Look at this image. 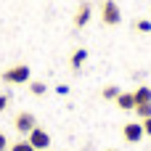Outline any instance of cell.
I'll list each match as a JSON object with an SVG mask.
<instances>
[{"instance_id":"cell-1","label":"cell","mask_w":151,"mask_h":151,"mask_svg":"<svg viewBox=\"0 0 151 151\" xmlns=\"http://www.w3.org/2000/svg\"><path fill=\"white\" fill-rule=\"evenodd\" d=\"M3 82H8V85L29 82V66H27V64H16V66L5 69V72H3Z\"/></svg>"},{"instance_id":"cell-2","label":"cell","mask_w":151,"mask_h":151,"mask_svg":"<svg viewBox=\"0 0 151 151\" xmlns=\"http://www.w3.org/2000/svg\"><path fill=\"white\" fill-rule=\"evenodd\" d=\"M13 127H16V133H21V135H29V133L37 127V119H35L32 111H19L16 119H13Z\"/></svg>"},{"instance_id":"cell-3","label":"cell","mask_w":151,"mask_h":151,"mask_svg":"<svg viewBox=\"0 0 151 151\" xmlns=\"http://www.w3.org/2000/svg\"><path fill=\"white\" fill-rule=\"evenodd\" d=\"M101 19H104V24H109V27H117V24L122 21L119 5H117L114 0H106V3L101 5Z\"/></svg>"},{"instance_id":"cell-4","label":"cell","mask_w":151,"mask_h":151,"mask_svg":"<svg viewBox=\"0 0 151 151\" xmlns=\"http://www.w3.org/2000/svg\"><path fill=\"white\" fill-rule=\"evenodd\" d=\"M27 141L32 143V149H35V151H45L48 146H50V135H48L42 127H35V130L27 135Z\"/></svg>"},{"instance_id":"cell-5","label":"cell","mask_w":151,"mask_h":151,"mask_svg":"<svg viewBox=\"0 0 151 151\" xmlns=\"http://www.w3.org/2000/svg\"><path fill=\"white\" fill-rule=\"evenodd\" d=\"M122 135H125L127 143H138V141L143 138V125H141V122H127V125L122 127Z\"/></svg>"},{"instance_id":"cell-6","label":"cell","mask_w":151,"mask_h":151,"mask_svg":"<svg viewBox=\"0 0 151 151\" xmlns=\"http://www.w3.org/2000/svg\"><path fill=\"white\" fill-rule=\"evenodd\" d=\"M114 101H117V106H119L122 111H133V109H135V96H133V93H119Z\"/></svg>"},{"instance_id":"cell-7","label":"cell","mask_w":151,"mask_h":151,"mask_svg":"<svg viewBox=\"0 0 151 151\" xmlns=\"http://www.w3.org/2000/svg\"><path fill=\"white\" fill-rule=\"evenodd\" d=\"M88 21H90V5L82 3V5L77 8V13H74V27H85Z\"/></svg>"},{"instance_id":"cell-8","label":"cell","mask_w":151,"mask_h":151,"mask_svg":"<svg viewBox=\"0 0 151 151\" xmlns=\"http://www.w3.org/2000/svg\"><path fill=\"white\" fill-rule=\"evenodd\" d=\"M133 96H135V106L138 104H151V88L149 85H141L138 90H133Z\"/></svg>"},{"instance_id":"cell-9","label":"cell","mask_w":151,"mask_h":151,"mask_svg":"<svg viewBox=\"0 0 151 151\" xmlns=\"http://www.w3.org/2000/svg\"><path fill=\"white\" fill-rule=\"evenodd\" d=\"M85 61H88V50H85V48H77V50L72 53V69H80Z\"/></svg>"},{"instance_id":"cell-10","label":"cell","mask_w":151,"mask_h":151,"mask_svg":"<svg viewBox=\"0 0 151 151\" xmlns=\"http://www.w3.org/2000/svg\"><path fill=\"white\" fill-rule=\"evenodd\" d=\"M119 93H122V90H119V88H117V85H106V88H104V90H101V96H104V98H106V101H114V98H117V96H119Z\"/></svg>"},{"instance_id":"cell-11","label":"cell","mask_w":151,"mask_h":151,"mask_svg":"<svg viewBox=\"0 0 151 151\" xmlns=\"http://www.w3.org/2000/svg\"><path fill=\"white\" fill-rule=\"evenodd\" d=\"M133 111H135V114H138L141 119H146V117H151V104H138V106H135Z\"/></svg>"},{"instance_id":"cell-12","label":"cell","mask_w":151,"mask_h":151,"mask_svg":"<svg viewBox=\"0 0 151 151\" xmlns=\"http://www.w3.org/2000/svg\"><path fill=\"white\" fill-rule=\"evenodd\" d=\"M48 88H45V82H29V93L32 96H42Z\"/></svg>"},{"instance_id":"cell-13","label":"cell","mask_w":151,"mask_h":151,"mask_svg":"<svg viewBox=\"0 0 151 151\" xmlns=\"http://www.w3.org/2000/svg\"><path fill=\"white\" fill-rule=\"evenodd\" d=\"M8 151H35V149H32V143H29V141H16Z\"/></svg>"},{"instance_id":"cell-14","label":"cell","mask_w":151,"mask_h":151,"mask_svg":"<svg viewBox=\"0 0 151 151\" xmlns=\"http://www.w3.org/2000/svg\"><path fill=\"white\" fill-rule=\"evenodd\" d=\"M135 29L143 32V35H149V32H151V21H149V19H138V21H135Z\"/></svg>"},{"instance_id":"cell-15","label":"cell","mask_w":151,"mask_h":151,"mask_svg":"<svg viewBox=\"0 0 151 151\" xmlns=\"http://www.w3.org/2000/svg\"><path fill=\"white\" fill-rule=\"evenodd\" d=\"M141 125H143V135H151V117H146Z\"/></svg>"},{"instance_id":"cell-16","label":"cell","mask_w":151,"mask_h":151,"mask_svg":"<svg viewBox=\"0 0 151 151\" xmlns=\"http://www.w3.org/2000/svg\"><path fill=\"white\" fill-rule=\"evenodd\" d=\"M5 106H8V96L0 93V111H5Z\"/></svg>"},{"instance_id":"cell-17","label":"cell","mask_w":151,"mask_h":151,"mask_svg":"<svg viewBox=\"0 0 151 151\" xmlns=\"http://www.w3.org/2000/svg\"><path fill=\"white\" fill-rule=\"evenodd\" d=\"M56 93H58V96H66V93H69V88H66V85H58V88H56Z\"/></svg>"},{"instance_id":"cell-18","label":"cell","mask_w":151,"mask_h":151,"mask_svg":"<svg viewBox=\"0 0 151 151\" xmlns=\"http://www.w3.org/2000/svg\"><path fill=\"white\" fill-rule=\"evenodd\" d=\"M5 149H8V141H5V135L0 133V151H5Z\"/></svg>"},{"instance_id":"cell-19","label":"cell","mask_w":151,"mask_h":151,"mask_svg":"<svg viewBox=\"0 0 151 151\" xmlns=\"http://www.w3.org/2000/svg\"><path fill=\"white\" fill-rule=\"evenodd\" d=\"M109 151H117V149H109Z\"/></svg>"}]
</instances>
